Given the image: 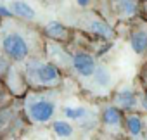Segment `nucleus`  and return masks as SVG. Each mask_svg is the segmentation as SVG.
I'll list each match as a JSON object with an SVG mask.
<instances>
[{"label": "nucleus", "mask_w": 147, "mask_h": 140, "mask_svg": "<svg viewBox=\"0 0 147 140\" xmlns=\"http://www.w3.org/2000/svg\"><path fill=\"white\" fill-rule=\"evenodd\" d=\"M38 55H45V36L40 26L19 18L0 19V76L9 66H23Z\"/></svg>", "instance_id": "f257e3e1"}, {"label": "nucleus", "mask_w": 147, "mask_h": 140, "mask_svg": "<svg viewBox=\"0 0 147 140\" xmlns=\"http://www.w3.org/2000/svg\"><path fill=\"white\" fill-rule=\"evenodd\" d=\"M62 87L42 90L28 88L26 94L19 97L23 116L30 126H47L61 114V107L64 102Z\"/></svg>", "instance_id": "f03ea898"}, {"label": "nucleus", "mask_w": 147, "mask_h": 140, "mask_svg": "<svg viewBox=\"0 0 147 140\" xmlns=\"http://www.w3.org/2000/svg\"><path fill=\"white\" fill-rule=\"evenodd\" d=\"M61 21L73 31H78L94 42H111L116 36V26L111 24L100 12L87 7H71L62 12Z\"/></svg>", "instance_id": "7ed1b4c3"}, {"label": "nucleus", "mask_w": 147, "mask_h": 140, "mask_svg": "<svg viewBox=\"0 0 147 140\" xmlns=\"http://www.w3.org/2000/svg\"><path fill=\"white\" fill-rule=\"evenodd\" d=\"M23 76L26 80L28 88H33V90L59 88L67 80L64 73L47 55L31 57L30 61H26L23 64Z\"/></svg>", "instance_id": "20e7f679"}, {"label": "nucleus", "mask_w": 147, "mask_h": 140, "mask_svg": "<svg viewBox=\"0 0 147 140\" xmlns=\"http://www.w3.org/2000/svg\"><path fill=\"white\" fill-rule=\"evenodd\" d=\"M59 116L69 119L83 133V137L87 133H97V128H99V104L64 100Z\"/></svg>", "instance_id": "39448f33"}, {"label": "nucleus", "mask_w": 147, "mask_h": 140, "mask_svg": "<svg viewBox=\"0 0 147 140\" xmlns=\"http://www.w3.org/2000/svg\"><path fill=\"white\" fill-rule=\"evenodd\" d=\"M99 128L97 133L102 138H125V112L107 97L99 102Z\"/></svg>", "instance_id": "423d86ee"}, {"label": "nucleus", "mask_w": 147, "mask_h": 140, "mask_svg": "<svg viewBox=\"0 0 147 140\" xmlns=\"http://www.w3.org/2000/svg\"><path fill=\"white\" fill-rule=\"evenodd\" d=\"M109 99L123 112H126V111H142V112H145L144 95H142V90L138 87V81H135V85L123 83V85L116 87Z\"/></svg>", "instance_id": "0eeeda50"}, {"label": "nucleus", "mask_w": 147, "mask_h": 140, "mask_svg": "<svg viewBox=\"0 0 147 140\" xmlns=\"http://www.w3.org/2000/svg\"><path fill=\"white\" fill-rule=\"evenodd\" d=\"M128 28V45L135 55L145 59L147 57V21L140 16L125 23Z\"/></svg>", "instance_id": "6e6552de"}, {"label": "nucleus", "mask_w": 147, "mask_h": 140, "mask_svg": "<svg viewBox=\"0 0 147 140\" xmlns=\"http://www.w3.org/2000/svg\"><path fill=\"white\" fill-rule=\"evenodd\" d=\"M111 23L114 26L125 24L138 16V0H109Z\"/></svg>", "instance_id": "1a4fd4ad"}, {"label": "nucleus", "mask_w": 147, "mask_h": 140, "mask_svg": "<svg viewBox=\"0 0 147 140\" xmlns=\"http://www.w3.org/2000/svg\"><path fill=\"white\" fill-rule=\"evenodd\" d=\"M123 125L125 138H147V116L142 111H126Z\"/></svg>", "instance_id": "9d476101"}, {"label": "nucleus", "mask_w": 147, "mask_h": 140, "mask_svg": "<svg viewBox=\"0 0 147 140\" xmlns=\"http://www.w3.org/2000/svg\"><path fill=\"white\" fill-rule=\"evenodd\" d=\"M0 80L5 85V88L18 99L23 97L28 90L26 80L23 76V66H9L5 69V73L0 76Z\"/></svg>", "instance_id": "9b49d317"}, {"label": "nucleus", "mask_w": 147, "mask_h": 140, "mask_svg": "<svg viewBox=\"0 0 147 140\" xmlns=\"http://www.w3.org/2000/svg\"><path fill=\"white\" fill-rule=\"evenodd\" d=\"M47 128L54 133V137L57 138H82L83 133L73 125L69 119L62 118V116H57L52 123L47 125Z\"/></svg>", "instance_id": "f8f14e48"}, {"label": "nucleus", "mask_w": 147, "mask_h": 140, "mask_svg": "<svg viewBox=\"0 0 147 140\" xmlns=\"http://www.w3.org/2000/svg\"><path fill=\"white\" fill-rule=\"evenodd\" d=\"M40 30H42L45 38L55 40V42H61V43H69L71 38H73V33H75L62 21H50L45 28H40Z\"/></svg>", "instance_id": "ddd939ff"}, {"label": "nucleus", "mask_w": 147, "mask_h": 140, "mask_svg": "<svg viewBox=\"0 0 147 140\" xmlns=\"http://www.w3.org/2000/svg\"><path fill=\"white\" fill-rule=\"evenodd\" d=\"M75 5L78 7H87L100 12L109 23H111V7H109V0H75ZM113 24V23H111Z\"/></svg>", "instance_id": "4468645a"}, {"label": "nucleus", "mask_w": 147, "mask_h": 140, "mask_svg": "<svg viewBox=\"0 0 147 140\" xmlns=\"http://www.w3.org/2000/svg\"><path fill=\"white\" fill-rule=\"evenodd\" d=\"M138 87L142 90V95H144V106H145V111H147V59H144V64L140 67V73H138Z\"/></svg>", "instance_id": "2eb2a0df"}, {"label": "nucleus", "mask_w": 147, "mask_h": 140, "mask_svg": "<svg viewBox=\"0 0 147 140\" xmlns=\"http://www.w3.org/2000/svg\"><path fill=\"white\" fill-rule=\"evenodd\" d=\"M138 16L147 21V0H138Z\"/></svg>", "instance_id": "dca6fc26"}, {"label": "nucleus", "mask_w": 147, "mask_h": 140, "mask_svg": "<svg viewBox=\"0 0 147 140\" xmlns=\"http://www.w3.org/2000/svg\"><path fill=\"white\" fill-rule=\"evenodd\" d=\"M0 19H2V18H0Z\"/></svg>", "instance_id": "f3484780"}, {"label": "nucleus", "mask_w": 147, "mask_h": 140, "mask_svg": "<svg viewBox=\"0 0 147 140\" xmlns=\"http://www.w3.org/2000/svg\"><path fill=\"white\" fill-rule=\"evenodd\" d=\"M145 59H147V57H145Z\"/></svg>", "instance_id": "a211bd4d"}]
</instances>
